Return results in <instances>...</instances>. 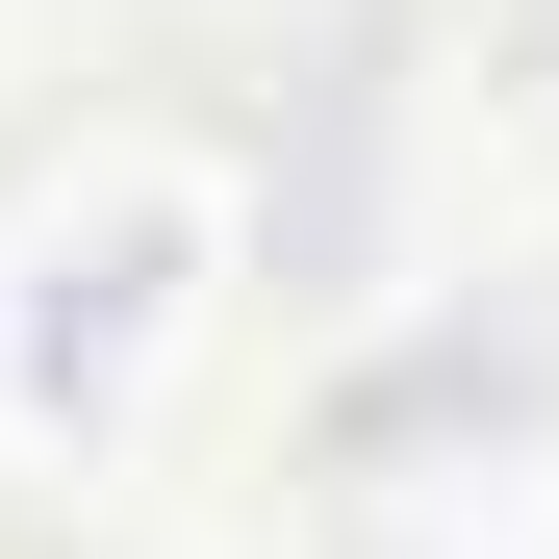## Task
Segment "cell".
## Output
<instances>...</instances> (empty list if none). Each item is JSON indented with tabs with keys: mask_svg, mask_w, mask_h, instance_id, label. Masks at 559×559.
<instances>
[{
	"mask_svg": "<svg viewBox=\"0 0 559 559\" xmlns=\"http://www.w3.org/2000/svg\"><path fill=\"white\" fill-rule=\"evenodd\" d=\"M229 153L204 128H76L0 204V457H128L229 331Z\"/></svg>",
	"mask_w": 559,
	"mask_h": 559,
	"instance_id": "obj_1",
	"label": "cell"
}]
</instances>
